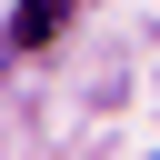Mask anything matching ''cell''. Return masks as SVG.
<instances>
[{"label": "cell", "instance_id": "obj_1", "mask_svg": "<svg viewBox=\"0 0 160 160\" xmlns=\"http://www.w3.org/2000/svg\"><path fill=\"white\" fill-rule=\"evenodd\" d=\"M60 20H70V0H20V10H10V40H20V50H50Z\"/></svg>", "mask_w": 160, "mask_h": 160}]
</instances>
